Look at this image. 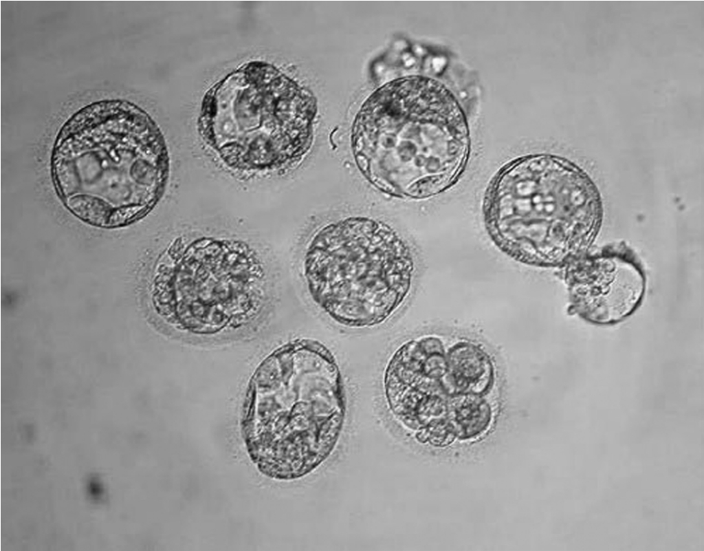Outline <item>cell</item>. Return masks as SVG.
Segmentation results:
<instances>
[{
    "label": "cell",
    "instance_id": "cell-1",
    "mask_svg": "<svg viewBox=\"0 0 704 551\" xmlns=\"http://www.w3.org/2000/svg\"><path fill=\"white\" fill-rule=\"evenodd\" d=\"M168 151L151 116L124 99L86 105L62 126L52 148L54 190L73 216L117 228L146 215L168 176Z\"/></svg>",
    "mask_w": 704,
    "mask_h": 551
},
{
    "label": "cell",
    "instance_id": "cell-2",
    "mask_svg": "<svg viewBox=\"0 0 704 551\" xmlns=\"http://www.w3.org/2000/svg\"><path fill=\"white\" fill-rule=\"evenodd\" d=\"M351 144L358 169L373 186L412 199L452 186L470 154L468 127L453 96L419 76L375 91L357 115Z\"/></svg>",
    "mask_w": 704,
    "mask_h": 551
},
{
    "label": "cell",
    "instance_id": "cell-3",
    "mask_svg": "<svg viewBox=\"0 0 704 551\" xmlns=\"http://www.w3.org/2000/svg\"><path fill=\"white\" fill-rule=\"evenodd\" d=\"M338 362L322 342L292 340L274 351L254 380L244 435L265 475L300 479L335 449L346 415Z\"/></svg>",
    "mask_w": 704,
    "mask_h": 551
},
{
    "label": "cell",
    "instance_id": "cell-4",
    "mask_svg": "<svg viewBox=\"0 0 704 551\" xmlns=\"http://www.w3.org/2000/svg\"><path fill=\"white\" fill-rule=\"evenodd\" d=\"M483 203L486 229L503 252L539 267L564 265L599 229L602 207L588 175L562 158L529 155L504 165Z\"/></svg>",
    "mask_w": 704,
    "mask_h": 551
},
{
    "label": "cell",
    "instance_id": "cell-5",
    "mask_svg": "<svg viewBox=\"0 0 704 551\" xmlns=\"http://www.w3.org/2000/svg\"><path fill=\"white\" fill-rule=\"evenodd\" d=\"M316 111V101L307 90L274 66L252 62L207 94L201 132L230 167L276 169L307 151Z\"/></svg>",
    "mask_w": 704,
    "mask_h": 551
},
{
    "label": "cell",
    "instance_id": "cell-6",
    "mask_svg": "<svg viewBox=\"0 0 704 551\" xmlns=\"http://www.w3.org/2000/svg\"><path fill=\"white\" fill-rule=\"evenodd\" d=\"M304 269L315 305L335 323L361 329L382 325L398 312L410 293L414 265L391 228L354 217L315 235Z\"/></svg>",
    "mask_w": 704,
    "mask_h": 551
},
{
    "label": "cell",
    "instance_id": "cell-7",
    "mask_svg": "<svg viewBox=\"0 0 704 551\" xmlns=\"http://www.w3.org/2000/svg\"><path fill=\"white\" fill-rule=\"evenodd\" d=\"M168 255L155 279L156 308L171 323L195 334L239 325L260 304L263 272L243 243L204 238Z\"/></svg>",
    "mask_w": 704,
    "mask_h": 551
},
{
    "label": "cell",
    "instance_id": "cell-8",
    "mask_svg": "<svg viewBox=\"0 0 704 551\" xmlns=\"http://www.w3.org/2000/svg\"><path fill=\"white\" fill-rule=\"evenodd\" d=\"M567 263L565 280L570 309L584 321L597 325H614L641 304L646 278L631 255L606 251Z\"/></svg>",
    "mask_w": 704,
    "mask_h": 551
},
{
    "label": "cell",
    "instance_id": "cell-9",
    "mask_svg": "<svg viewBox=\"0 0 704 551\" xmlns=\"http://www.w3.org/2000/svg\"><path fill=\"white\" fill-rule=\"evenodd\" d=\"M492 417V408L485 396L465 395L452 402L447 420L456 437L469 440L486 431Z\"/></svg>",
    "mask_w": 704,
    "mask_h": 551
}]
</instances>
